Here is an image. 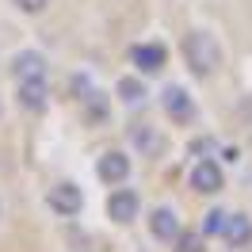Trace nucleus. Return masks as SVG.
Segmentation results:
<instances>
[{"mask_svg":"<svg viewBox=\"0 0 252 252\" xmlns=\"http://www.w3.org/2000/svg\"><path fill=\"white\" fill-rule=\"evenodd\" d=\"M184 58H188V65L199 73V77H206V73H214V69H218L221 50H218V42H214V34L191 31L188 38H184Z\"/></svg>","mask_w":252,"mask_h":252,"instance_id":"nucleus-1","label":"nucleus"},{"mask_svg":"<svg viewBox=\"0 0 252 252\" xmlns=\"http://www.w3.org/2000/svg\"><path fill=\"white\" fill-rule=\"evenodd\" d=\"M191 184H195V191H203V195H214V191H221V168L214 160H199L195 172H191Z\"/></svg>","mask_w":252,"mask_h":252,"instance_id":"nucleus-2","label":"nucleus"},{"mask_svg":"<svg viewBox=\"0 0 252 252\" xmlns=\"http://www.w3.org/2000/svg\"><path fill=\"white\" fill-rule=\"evenodd\" d=\"M126 176H130V157H126V153L99 157V180H103V184H123Z\"/></svg>","mask_w":252,"mask_h":252,"instance_id":"nucleus-3","label":"nucleus"},{"mask_svg":"<svg viewBox=\"0 0 252 252\" xmlns=\"http://www.w3.org/2000/svg\"><path fill=\"white\" fill-rule=\"evenodd\" d=\"M12 73H16V80H38V77H46V58L34 54V50H27V54H19V58H16Z\"/></svg>","mask_w":252,"mask_h":252,"instance_id":"nucleus-4","label":"nucleus"},{"mask_svg":"<svg viewBox=\"0 0 252 252\" xmlns=\"http://www.w3.org/2000/svg\"><path fill=\"white\" fill-rule=\"evenodd\" d=\"M80 188H73V184H58V188L50 191V206L58 210V214H77L80 210Z\"/></svg>","mask_w":252,"mask_h":252,"instance_id":"nucleus-5","label":"nucleus"},{"mask_svg":"<svg viewBox=\"0 0 252 252\" xmlns=\"http://www.w3.org/2000/svg\"><path fill=\"white\" fill-rule=\"evenodd\" d=\"M107 214L115 221H130L138 214V195H134V191H115L107 199Z\"/></svg>","mask_w":252,"mask_h":252,"instance_id":"nucleus-6","label":"nucleus"},{"mask_svg":"<svg viewBox=\"0 0 252 252\" xmlns=\"http://www.w3.org/2000/svg\"><path fill=\"white\" fill-rule=\"evenodd\" d=\"M149 225H153V233L160 237V241H176V237L184 233L180 229V218H176L168 206H160V210H153V218H149Z\"/></svg>","mask_w":252,"mask_h":252,"instance_id":"nucleus-7","label":"nucleus"},{"mask_svg":"<svg viewBox=\"0 0 252 252\" xmlns=\"http://www.w3.org/2000/svg\"><path fill=\"white\" fill-rule=\"evenodd\" d=\"M164 111L172 115L176 123H188L195 107H191V95L184 88H164Z\"/></svg>","mask_w":252,"mask_h":252,"instance_id":"nucleus-8","label":"nucleus"},{"mask_svg":"<svg viewBox=\"0 0 252 252\" xmlns=\"http://www.w3.org/2000/svg\"><path fill=\"white\" fill-rule=\"evenodd\" d=\"M221 237H225L233 249H241V245H249V241H252V221L245 218V214H229V218H225Z\"/></svg>","mask_w":252,"mask_h":252,"instance_id":"nucleus-9","label":"nucleus"},{"mask_svg":"<svg viewBox=\"0 0 252 252\" xmlns=\"http://www.w3.org/2000/svg\"><path fill=\"white\" fill-rule=\"evenodd\" d=\"M134 65L138 69H145V73H157L160 65H164V46H157V42H145V46H134Z\"/></svg>","mask_w":252,"mask_h":252,"instance_id":"nucleus-10","label":"nucleus"},{"mask_svg":"<svg viewBox=\"0 0 252 252\" xmlns=\"http://www.w3.org/2000/svg\"><path fill=\"white\" fill-rule=\"evenodd\" d=\"M19 103L27 111H38L42 103H46V80H19Z\"/></svg>","mask_w":252,"mask_h":252,"instance_id":"nucleus-11","label":"nucleus"},{"mask_svg":"<svg viewBox=\"0 0 252 252\" xmlns=\"http://www.w3.org/2000/svg\"><path fill=\"white\" fill-rule=\"evenodd\" d=\"M176 252H203V233L199 229H184L176 237Z\"/></svg>","mask_w":252,"mask_h":252,"instance_id":"nucleus-12","label":"nucleus"},{"mask_svg":"<svg viewBox=\"0 0 252 252\" xmlns=\"http://www.w3.org/2000/svg\"><path fill=\"white\" fill-rule=\"evenodd\" d=\"M119 95H123L126 103H134V99H142V95H145V88L138 84V80L126 77V80H119Z\"/></svg>","mask_w":252,"mask_h":252,"instance_id":"nucleus-13","label":"nucleus"},{"mask_svg":"<svg viewBox=\"0 0 252 252\" xmlns=\"http://www.w3.org/2000/svg\"><path fill=\"white\" fill-rule=\"evenodd\" d=\"M225 218H229L225 210H210V214H206V225H203V233H221V229H225Z\"/></svg>","mask_w":252,"mask_h":252,"instance_id":"nucleus-14","label":"nucleus"},{"mask_svg":"<svg viewBox=\"0 0 252 252\" xmlns=\"http://www.w3.org/2000/svg\"><path fill=\"white\" fill-rule=\"evenodd\" d=\"M16 4L23 8V12H31V16H34V12H42V8H46L50 0H16Z\"/></svg>","mask_w":252,"mask_h":252,"instance_id":"nucleus-15","label":"nucleus"}]
</instances>
